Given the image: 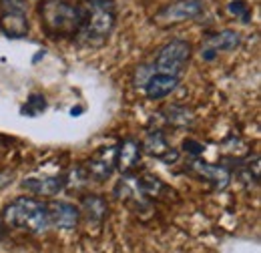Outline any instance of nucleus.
Here are the masks:
<instances>
[{"label":"nucleus","mask_w":261,"mask_h":253,"mask_svg":"<svg viewBox=\"0 0 261 253\" xmlns=\"http://www.w3.org/2000/svg\"><path fill=\"white\" fill-rule=\"evenodd\" d=\"M38 16L44 31L55 38L79 34L85 22V10L68 0H40Z\"/></svg>","instance_id":"obj_1"},{"label":"nucleus","mask_w":261,"mask_h":253,"mask_svg":"<svg viewBox=\"0 0 261 253\" xmlns=\"http://www.w3.org/2000/svg\"><path fill=\"white\" fill-rule=\"evenodd\" d=\"M2 219L14 229H22L29 233H44L50 227L46 203L34 197H18L10 205L4 207Z\"/></svg>","instance_id":"obj_2"},{"label":"nucleus","mask_w":261,"mask_h":253,"mask_svg":"<svg viewBox=\"0 0 261 253\" xmlns=\"http://www.w3.org/2000/svg\"><path fill=\"white\" fill-rule=\"evenodd\" d=\"M115 27V8L111 0H93L89 2V10L85 12L83 29L89 38L102 40L107 38Z\"/></svg>","instance_id":"obj_3"},{"label":"nucleus","mask_w":261,"mask_h":253,"mask_svg":"<svg viewBox=\"0 0 261 253\" xmlns=\"http://www.w3.org/2000/svg\"><path fill=\"white\" fill-rule=\"evenodd\" d=\"M191 59V44L187 40L175 38L167 42L155 59V72H167L179 77Z\"/></svg>","instance_id":"obj_4"},{"label":"nucleus","mask_w":261,"mask_h":253,"mask_svg":"<svg viewBox=\"0 0 261 253\" xmlns=\"http://www.w3.org/2000/svg\"><path fill=\"white\" fill-rule=\"evenodd\" d=\"M201 12H203L201 0H175L155 14V20L161 24H179L201 16Z\"/></svg>","instance_id":"obj_5"},{"label":"nucleus","mask_w":261,"mask_h":253,"mask_svg":"<svg viewBox=\"0 0 261 253\" xmlns=\"http://www.w3.org/2000/svg\"><path fill=\"white\" fill-rule=\"evenodd\" d=\"M113 167H115V149H107V147H105V149L97 151L93 157L87 161L85 171H87L89 179L105 181V179L111 177Z\"/></svg>","instance_id":"obj_6"},{"label":"nucleus","mask_w":261,"mask_h":253,"mask_svg":"<svg viewBox=\"0 0 261 253\" xmlns=\"http://www.w3.org/2000/svg\"><path fill=\"white\" fill-rule=\"evenodd\" d=\"M179 87V77L167 74V72H153L145 81V95L151 100H161L169 96Z\"/></svg>","instance_id":"obj_7"},{"label":"nucleus","mask_w":261,"mask_h":253,"mask_svg":"<svg viewBox=\"0 0 261 253\" xmlns=\"http://www.w3.org/2000/svg\"><path fill=\"white\" fill-rule=\"evenodd\" d=\"M46 207H48L50 225L61 227V229H72V227H76L79 217H81V211H79V207H74L72 203H66V201H53V203H46Z\"/></svg>","instance_id":"obj_8"},{"label":"nucleus","mask_w":261,"mask_h":253,"mask_svg":"<svg viewBox=\"0 0 261 253\" xmlns=\"http://www.w3.org/2000/svg\"><path fill=\"white\" fill-rule=\"evenodd\" d=\"M193 169L197 171L199 177H203L205 181H209L217 191H223L229 187L231 173H229L223 165H211V163L195 161V163H193Z\"/></svg>","instance_id":"obj_9"},{"label":"nucleus","mask_w":261,"mask_h":253,"mask_svg":"<svg viewBox=\"0 0 261 253\" xmlns=\"http://www.w3.org/2000/svg\"><path fill=\"white\" fill-rule=\"evenodd\" d=\"M141 159V145L133 139L123 141L119 147H115V165L121 173H129L139 165Z\"/></svg>","instance_id":"obj_10"},{"label":"nucleus","mask_w":261,"mask_h":253,"mask_svg":"<svg viewBox=\"0 0 261 253\" xmlns=\"http://www.w3.org/2000/svg\"><path fill=\"white\" fill-rule=\"evenodd\" d=\"M22 187L31 191L33 195L55 197L65 189V179L63 177H33V179L22 181Z\"/></svg>","instance_id":"obj_11"},{"label":"nucleus","mask_w":261,"mask_h":253,"mask_svg":"<svg viewBox=\"0 0 261 253\" xmlns=\"http://www.w3.org/2000/svg\"><path fill=\"white\" fill-rule=\"evenodd\" d=\"M143 147H145V151H147L149 155L161 159L163 163H173V161H177V157H179L177 151H171V147H169L165 135L163 133H159V131L151 133V135L145 139Z\"/></svg>","instance_id":"obj_12"},{"label":"nucleus","mask_w":261,"mask_h":253,"mask_svg":"<svg viewBox=\"0 0 261 253\" xmlns=\"http://www.w3.org/2000/svg\"><path fill=\"white\" fill-rule=\"evenodd\" d=\"M0 31L10 38H22L29 34L27 12H2L0 16Z\"/></svg>","instance_id":"obj_13"},{"label":"nucleus","mask_w":261,"mask_h":253,"mask_svg":"<svg viewBox=\"0 0 261 253\" xmlns=\"http://www.w3.org/2000/svg\"><path fill=\"white\" fill-rule=\"evenodd\" d=\"M241 44V34L235 31H221L215 32L207 38L205 46L211 48V50H235L237 46Z\"/></svg>","instance_id":"obj_14"},{"label":"nucleus","mask_w":261,"mask_h":253,"mask_svg":"<svg viewBox=\"0 0 261 253\" xmlns=\"http://www.w3.org/2000/svg\"><path fill=\"white\" fill-rule=\"evenodd\" d=\"M83 211H85V215L89 217V221L100 223L107 217L109 205H107L105 197H100V195H87V197L83 199Z\"/></svg>","instance_id":"obj_15"},{"label":"nucleus","mask_w":261,"mask_h":253,"mask_svg":"<svg viewBox=\"0 0 261 253\" xmlns=\"http://www.w3.org/2000/svg\"><path fill=\"white\" fill-rule=\"evenodd\" d=\"M165 119H167L169 125L177 127V129H187V127L193 125V121H195L193 113H191L187 107H181V105L169 107V109L165 111Z\"/></svg>","instance_id":"obj_16"},{"label":"nucleus","mask_w":261,"mask_h":253,"mask_svg":"<svg viewBox=\"0 0 261 253\" xmlns=\"http://www.w3.org/2000/svg\"><path fill=\"white\" fill-rule=\"evenodd\" d=\"M229 12L235 14V16H239L243 22H249V20H251V8H249L247 2H243V0H233V2H229Z\"/></svg>","instance_id":"obj_17"},{"label":"nucleus","mask_w":261,"mask_h":253,"mask_svg":"<svg viewBox=\"0 0 261 253\" xmlns=\"http://www.w3.org/2000/svg\"><path fill=\"white\" fill-rule=\"evenodd\" d=\"M4 12H27V0H0Z\"/></svg>","instance_id":"obj_18"},{"label":"nucleus","mask_w":261,"mask_h":253,"mask_svg":"<svg viewBox=\"0 0 261 253\" xmlns=\"http://www.w3.org/2000/svg\"><path fill=\"white\" fill-rule=\"evenodd\" d=\"M29 107H33V109H29V113H31V115H38V113H40V111H44V107H46L44 96H31Z\"/></svg>","instance_id":"obj_19"},{"label":"nucleus","mask_w":261,"mask_h":253,"mask_svg":"<svg viewBox=\"0 0 261 253\" xmlns=\"http://www.w3.org/2000/svg\"><path fill=\"white\" fill-rule=\"evenodd\" d=\"M183 147H185V151H189V153H193V155L203 153V147H201L197 141H191V139H187V141L183 143Z\"/></svg>","instance_id":"obj_20"},{"label":"nucleus","mask_w":261,"mask_h":253,"mask_svg":"<svg viewBox=\"0 0 261 253\" xmlns=\"http://www.w3.org/2000/svg\"><path fill=\"white\" fill-rule=\"evenodd\" d=\"M4 177H6V175H2V173H0V187H2V185H6L8 181H12V179H4Z\"/></svg>","instance_id":"obj_21"},{"label":"nucleus","mask_w":261,"mask_h":253,"mask_svg":"<svg viewBox=\"0 0 261 253\" xmlns=\"http://www.w3.org/2000/svg\"><path fill=\"white\" fill-rule=\"evenodd\" d=\"M4 235V227H2V223H0V237Z\"/></svg>","instance_id":"obj_22"},{"label":"nucleus","mask_w":261,"mask_h":253,"mask_svg":"<svg viewBox=\"0 0 261 253\" xmlns=\"http://www.w3.org/2000/svg\"><path fill=\"white\" fill-rule=\"evenodd\" d=\"M87 2H93V0H87Z\"/></svg>","instance_id":"obj_23"}]
</instances>
